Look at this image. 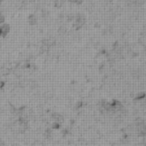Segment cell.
<instances>
[{
	"instance_id": "obj_5",
	"label": "cell",
	"mask_w": 146,
	"mask_h": 146,
	"mask_svg": "<svg viewBox=\"0 0 146 146\" xmlns=\"http://www.w3.org/2000/svg\"><path fill=\"white\" fill-rule=\"evenodd\" d=\"M72 3H75V4H81L84 0H70Z\"/></svg>"
},
{
	"instance_id": "obj_6",
	"label": "cell",
	"mask_w": 146,
	"mask_h": 146,
	"mask_svg": "<svg viewBox=\"0 0 146 146\" xmlns=\"http://www.w3.org/2000/svg\"><path fill=\"white\" fill-rule=\"evenodd\" d=\"M144 52H145V54L146 55V44H145V46H144Z\"/></svg>"
},
{
	"instance_id": "obj_8",
	"label": "cell",
	"mask_w": 146,
	"mask_h": 146,
	"mask_svg": "<svg viewBox=\"0 0 146 146\" xmlns=\"http://www.w3.org/2000/svg\"><path fill=\"white\" fill-rule=\"evenodd\" d=\"M144 146H146V144H145V145H144Z\"/></svg>"
},
{
	"instance_id": "obj_4",
	"label": "cell",
	"mask_w": 146,
	"mask_h": 146,
	"mask_svg": "<svg viewBox=\"0 0 146 146\" xmlns=\"http://www.w3.org/2000/svg\"><path fill=\"white\" fill-rule=\"evenodd\" d=\"M4 16L3 14V13L0 11V25L2 24H4Z\"/></svg>"
},
{
	"instance_id": "obj_3",
	"label": "cell",
	"mask_w": 146,
	"mask_h": 146,
	"mask_svg": "<svg viewBox=\"0 0 146 146\" xmlns=\"http://www.w3.org/2000/svg\"><path fill=\"white\" fill-rule=\"evenodd\" d=\"M9 31V27L6 24H1L0 25V36H4L7 34Z\"/></svg>"
},
{
	"instance_id": "obj_2",
	"label": "cell",
	"mask_w": 146,
	"mask_h": 146,
	"mask_svg": "<svg viewBox=\"0 0 146 146\" xmlns=\"http://www.w3.org/2000/svg\"><path fill=\"white\" fill-rule=\"evenodd\" d=\"M128 3L131 7H138L143 4V0H128Z\"/></svg>"
},
{
	"instance_id": "obj_1",
	"label": "cell",
	"mask_w": 146,
	"mask_h": 146,
	"mask_svg": "<svg viewBox=\"0 0 146 146\" xmlns=\"http://www.w3.org/2000/svg\"><path fill=\"white\" fill-rule=\"evenodd\" d=\"M135 128L137 133L140 136L146 135V120L144 118H137L135 121Z\"/></svg>"
},
{
	"instance_id": "obj_7",
	"label": "cell",
	"mask_w": 146,
	"mask_h": 146,
	"mask_svg": "<svg viewBox=\"0 0 146 146\" xmlns=\"http://www.w3.org/2000/svg\"><path fill=\"white\" fill-rule=\"evenodd\" d=\"M4 1V0H0V5H1V3H2Z\"/></svg>"
}]
</instances>
